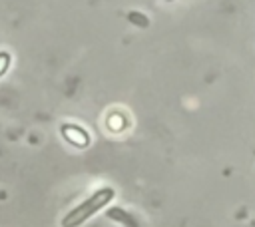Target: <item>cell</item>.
I'll list each match as a JSON object with an SVG mask.
<instances>
[{"instance_id":"6da1fadb","label":"cell","mask_w":255,"mask_h":227,"mask_svg":"<svg viewBox=\"0 0 255 227\" xmlns=\"http://www.w3.org/2000/svg\"><path fill=\"white\" fill-rule=\"evenodd\" d=\"M116 191L112 187H102L96 193H92L86 201H82L78 207H74L70 213H66V217L62 219V227H80L86 219H90L94 213H98L106 203H110L114 199Z\"/></svg>"},{"instance_id":"7a4b0ae2","label":"cell","mask_w":255,"mask_h":227,"mask_svg":"<svg viewBox=\"0 0 255 227\" xmlns=\"http://www.w3.org/2000/svg\"><path fill=\"white\" fill-rule=\"evenodd\" d=\"M60 133H62V137H64L70 145H74V147L84 149V147L90 145V133H88L86 129H82L80 125H76V123H62V125H60Z\"/></svg>"},{"instance_id":"3957f363","label":"cell","mask_w":255,"mask_h":227,"mask_svg":"<svg viewBox=\"0 0 255 227\" xmlns=\"http://www.w3.org/2000/svg\"><path fill=\"white\" fill-rule=\"evenodd\" d=\"M108 217H110V219H114V221H122V223H126L128 227H139V225H137V221H135L129 213H126L124 209H120V207L110 209V211H108Z\"/></svg>"},{"instance_id":"277c9868","label":"cell","mask_w":255,"mask_h":227,"mask_svg":"<svg viewBox=\"0 0 255 227\" xmlns=\"http://www.w3.org/2000/svg\"><path fill=\"white\" fill-rule=\"evenodd\" d=\"M106 125H108V129H110V131L118 133V131H122V129H124L128 123H126V117H124L122 114H112V115L108 117Z\"/></svg>"},{"instance_id":"5b68a950","label":"cell","mask_w":255,"mask_h":227,"mask_svg":"<svg viewBox=\"0 0 255 227\" xmlns=\"http://www.w3.org/2000/svg\"><path fill=\"white\" fill-rule=\"evenodd\" d=\"M10 54L8 52H0V76H4L6 74V70H8V66H10Z\"/></svg>"},{"instance_id":"8992f818","label":"cell","mask_w":255,"mask_h":227,"mask_svg":"<svg viewBox=\"0 0 255 227\" xmlns=\"http://www.w3.org/2000/svg\"><path fill=\"white\" fill-rule=\"evenodd\" d=\"M167 2H171V0H167Z\"/></svg>"}]
</instances>
